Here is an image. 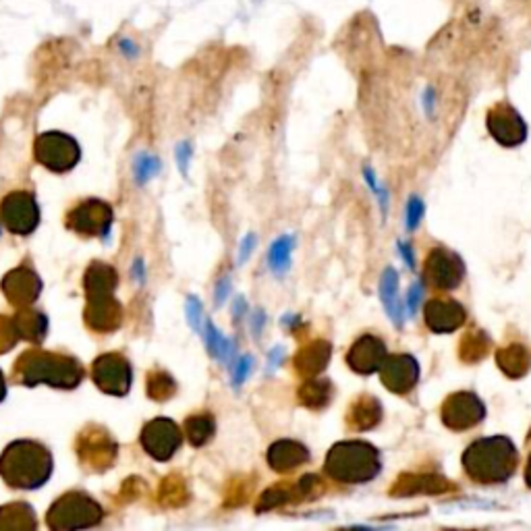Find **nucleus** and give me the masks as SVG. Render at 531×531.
<instances>
[{
    "label": "nucleus",
    "mask_w": 531,
    "mask_h": 531,
    "mask_svg": "<svg viewBox=\"0 0 531 531\" xmlns=\"http://www.w3.org/2000/svg\"><path fill=\"white\" fill-rule=\"evenodd\" d=\"M378 372L384 387L395 395H407L419 380V364L411 356H388Z\"/></svg>",
    "instance_id": "obj_17"
},
{
    "label": "nucleus",
    "mask_w": 531,
    "mask_h": 531,
    "mask_svg": "<svg viewBox=\"0 0 531 531\" xmlns=\"http://www.w3.org/2000/svg\"><path fill=\"white\" fill-rule=\"evenodd\" d=\"M112 207L102 199H86L67 214L65 225L83 237H106L112 227Z\"/></svg>",
    "instance_id": "obj_7"
},
{
    "label": "nucleus",
    "mask_w": 531,
    "mask_h": 531,
    "mask_svg": "<svg viewBox=\"0 0 531 531\" xmlns=\"http://www.w3.org/2000/svg\"><path fill=\"white\" fill-rule=\"evenodd\" d=\"M486 125L490 135L504 145V148H517L527 137V125L521 114L511 104L498 102L488 111Z\"/></svg>",
    "instance_id": "obj_13"
},
{
    "label": "nucleus",
    "mask_w": 531,
    "mask_h": 531,
    "mask_svg": "<svg viewBox=\"0 0 531 531\" xmlns=\"http://www.w3.org/2000/svg\"><path fill=\"white\" fill-rule=\"evenodd\" d=\"M0 220L13 235L34 233L40 222V210L34 196L27 191H15L6 196L0 204Z\"/></svg>",
    "instance_id": "obj_9"
},
{
    "label": "nucleus",
    "mask_w": 531,
    "mask_h": 531,
    "mask_svg": "<svg viewBox=\"0 0 531 531\" xmlns=\"http://www.w3.org/2000/svg\"><path fill=\"white\" fill-rule=\"evenodd\" d=\"M36 513L26 503H13L0 506V529L32 531L36 529Z\"/></svg>",
    "instance_id": "obj_27"
},
{
    "label": "nucleus",
    "mask_w": 531,
    "mask_h": 531,
    "mask_svg": "<svg viewBox=\"0 0 531 531\" xmlns=\"http://www.w3.org/2000/svg\"><path fill=\"white\" fill-rule=\"evenodd\" d=\"M387 357V345H384L382 338L374 335H364L351 345L347 353V364L353 372L367 376L378 372Z\"/></svg>",
    "instance_id": "obj_18"
},
{
    "label": "nucleus",
    "mask_w": 531,
    "mask_h": 531,
    "mask_svg": "<svg viewBox=\"0 0 531 531\" xmlns=\"http://www.w3.org/2000/svg\"><path fill=\"white\" fill-rule=\"evenodd\" d=\"M492 341L490 336L483 333V330H469V333L463 336L459 347V356L465 364H477L490 353Z\"/></svg>",
    "instance_id": "obj_31"
},
{
    "label": "nucleus",
    "mask_w": 531,
    "mask_h": 531,
    "mask_svg": "<svg viewBox=\"0 0 531 531\" xmlns=\"http://www.w3.org/2000/svg\"><path fill=\"white\" fill-rule=\"evenodd\" d=\"M333 398V384L328 380H312L307 378L303 387L299 388V403L307 409H322Z\"/></svg>",
    "instance_id": "obj_30"
},
{
    "label": "nucleus",
    "mask_w": 531,
    "mask_h": 531,
    "mask_svg": "<svg viewBox=\"0 0 531 531\" xmlns=\"http://www.w3.org/2000/svg\"><path fill=\"white\" fill-rule=\"evenodd\" d=\"M526 482H527V486L531 488V455L527 459V467H526Z\"/></svg>",
    "instance_id": "obj_43"
},
{
    "label": "nucleus",
    "mask_w": 531,
    "mask_h": 531,
    "mask_svg": "<svg viewBox=\"0 0 531 531\" xmlns=\"http://www.w3.org/2000/svg\"><path fill=\"white\" fill-rule=\"evenodd\" d=\"M455 490L449 480L441 475H421V473H407L397 480L392 486L390 494L395 496H411V494H444V492Z\"/></svg>",
    "instance_id": "obj_21"
},
{
    "label": "nucleus",
    "mask_w": 531,
    "mask_h": 531,
    "mask_svg": "<svg viewBox=\"0 0 531 531\" xmlns=\"http://www.w3.org/2000/svg\"><path fill=\"white\" fill-rule=\"evenodd\" d=\"M380 455L367 442H338L328 451L326 473L343 483H366L380 473Z\"/></svg>",
    "instance_id": "obj_4"
},
{
    "label": "nucleus",
    "mask_w": 531,
    "mask_h": 531,
    "mask_svg": "<svg viewBox=\"0 0 531 531\" xmlns=\"http://www.w3.org/2000/svg\"><path fill=\"white\" fill-rule=\"evenodd\" d=\"M251 369V357H241L235 367V384H243Z\"/></svg>",
    "instance_id": "obj_37"
},
{
    "label": "nucleus",
    "mask_w": 531,
    "mask_h": 531,
    "mask_svg": "<svg viewBox=\"0 0 531 531\" xmlns=\"http://www.w3.org/2000/svg\"><path fill=\"white\" fill-rule=\"evenodd\" d=\"M5 395H6V382H5L3 372H0V401H3Z\"/></svg>",
    "instance_id": "obj_42"
},
{
    "label": "nucleus",
    "mask_w": 531,
    "mask_h": 531,
    "mask_svg": "<svg viewBox=\"0 0 531 531\" xmlns=\"http://www.w3.org/2000/svg\"><path fill=\"white\" fill-rule=\"evenodd\" d=\"M86 322L96 333H114L122 322V307L114 295L88 299Z\"/></svg>",
    "instance_id": "obj_20"
},
{
    "label": "nucleus",
    "mask_w": 531,
    "mask_h": 531,
    "mask_svg": "<svg viewBox=\"0 0 531 531\" xmlns=\"http://www.w3.org/2000/svg\"><path fill=\"white\" fill-rule=\"evenodd\" d=\"M421 217H423V204L419 202V197H411L409 206H407V227L409 228L418 227Z\"/></svg>",
    "instance_id": "obj_36"
},
{
    "label": "nucleus",
    "mask_w": 531,
    "mask_h": 531,
    "mask_svg": "<svg viewBox=\"0 0 531 531\" xmlns=\"http://www.w3.org/2000/svg\"><path fill=\"white\" fill-rule=\"evenodd\" d=\"M0 287H3V293L13 305L29 307L36 302L37 295H40L42 281L32 268L19 266L5 276Z\"/></svg>",
    "instance_id": "obj_19"
},
{
    "label": "nucleus",
    "mask_w": 531,
    "mask_h": 531,
    "mask_svg": "<svg viewBox=\"0 0 531 531\" xmlns=\"http://www.w3.org/2000/svg\"><path fill=\"white\" fill-rule=\"evenodd\" d=\"M423 318H426V326L432 333L449 335L465 324L467 312L455 299L436 297L430 299L426 307H423Z\"/></svg>",
    "instance_id": "obj_16"
},
{
    "label": "nucleus",
    "mask_w": 531,
    "mask_h": 531,
    "mask_svg": "<svg viewBox=\"0 0 531 531\" xmlns=\"http://www.w3.org/2000/svg\"><path fill=\"white\" fill-rule=\"evenodd\" d=\"M91 376H94L96 387L112 397H125L131 388V382H133L131 364L127 357L121 356V353H106V356H100L94 361Z\"/></svg>",
    "instance_id": "obj_8"
},
{
    "label": "nucleus",
    "mask_w": 531,
    "mask_h": 531,
    "mask_svg": "<svg viewBox=\"0 0 531 531\" xmlns=\"http://www.w3.org/2000/svg\"><path fill=\"white\" fill-rule=\"evenodd\" d=\"M36 160L52 173H67L80 163L81 150L71 135L60 131H48L36 140Z\"/></svg>",
    "instance_id": "obj_6"
},
{
    "label": "nucleus",
    "mask_w": 531,
    "mask_h": 531,
    "mask_svg": "<svg viewBox=\"0 0 531 531\" xmlns=\"http://www.w3.org/2000/svg\"><path fill=\"white\" fill-rule=\"evenodd\" d=\"M401 250H403V256H405V260L409 261V266L413 268V256H411V251H409L411 248H409V245H401Z\"/></svg>",
    "instance_id": "obj_40"
},
{
    "label": "nucleus",
    "mask_w": 531,
    "mask_h": 531,
    "mask_svg": "<svg viewBox=\"0 0 531 531\" xmlns=\"http://www.w3.org/2000/svg\"><path fill=\"white\" fill-rule=\"evenodd\" d=\"M183 442V432L173 419L158 418L145 423L142 430V446L156 461H168Z\"/></svg>",
    "instance_id": "obj_14"
},
{
    "label": "nucleus",
    "mask_w": 531,
    "mask_h": 531,
    "mask_svg": "<svg viewBox=\"0 0 531 531\" xmlns=\"http://www.w3.org/2000/svg\"><path fill=\"white\" fill-rule=\"evenodd\" d=\"M117 284H119L117 271L109 264H102V261H94V264L88 268L86 279H83V287H86L88 299L114 295Z\"/></svg>",
    "instance_id": "obj_24"
},
{
    "label": "nucleus",
    "mask_w": 531,
    "mask_h": 531,
    "mask_svg": "<svg viewBox=\"0 0 531 531\" xmlns=\"http://www.w3.org/2000/svg\"><path fill=\"white\" fill-rule=\"evenodd\" d=\"M15 380H19L26 387H37V384H48L55 388H77L86 378L83 366L71 356H60V353H48L40 349H32L23 353L17 364H15Z\"/></svg>",
    "instance_id": "obj_1"
},
{
    "label": "nucleus",
    "mask_w": 531,
    "mask_h": 531,
    "mask_svg": "<svg viewBox=\"0 0 531 531\" xmlns=\"http://www.w3.org/2000/svg\"><path fill=\"white\" fill-rule=\"evenodd\" d=\"M281 357H282V351L281 349H276L272 356H271V366L274 364V366H279L281 364Z\"/></svg>",
    "instance_id": "obj_41"
},
{
    "label": "nucleus",
    "mask_w": 531,
    "mask_h": 531,
    "mask_svg": "<svg viewBox=\"0 0 531 531\" xmlns=\"http://www.w3.org/2000/svg\"><path fill=\"white\" fill-rule=\"evenodd\" d=\"M19 341L17 326H15L13 318H6V315H0V353L11 351Z\"/></svg>",
    "instance_id": "obj_35"
},
{
    "label": "nucleus",
    "mask_w": 531,
    "mask_h": 531,
    "mask_svg": "<svg viewBox=\"0 0 531 531\" xmlns=\"http://www.w3.org/2000/svg\"><path fill=\"white\" fill-rule=\"evenodd\" d=\"M104 519V511L94 498L83 494V492H69L60 496L55 504L48 509V523L50 529L65 531V529H86L94 527Z\"/></svg>",
    "instance_id": "obj_5"
},
{
    "label": "nucleus",
    "mask_w": 531,
    "mask_h": 531,
    "mask_svg": "<svg viewBox=\"0 0 531 531\" xmlns=\"http://www.w3.org/2000/svg\"><path fill=\"white\" fill-rule=\"evenodd\" d=\"M380 297L387 312L397 324H401L403 318V303L398 302V274L395 268H387L380 281Z\"/></svg>",
    "instance_id": "obj_29"
},
{
    "label": "nucleus",
    "mask_w": 531,
    "mask_h": 531,
    "mask_svg": "<svg viewBox=\"0 0 531 531\" xmlns=\"http://www.w3.org/2000/svg\"><path fill=\"white\" fill-rule=\"evenodd\" d=\"M15 326H17L19 338H26L29 343H42L48 330V320L40 312L29 310V307H21V312L15 315Z\"/></svg>",
    "instance_id": "obj_28"
},
{
    "label": "nucleus",
    "mask_w": 531,
    "mask_h": 531,
    "mask_svg": "<svg viewBox=\"0 0 531 531\" xmlns=\"http://www.w3.org/2000/svg\"><path fill=\"white\" fill-rule=\"evenodd\" d=\"M419 299H421V284H413L409 295H407V310L415 313V310H418V305H419Z\"/></svg>",
    "instance_id": "obj_38"
},
{
    "label": "nucleus",
    "mask_w": 531,
    "mask_h": 531,
    "mask_svg": "<svg viewBox=\"0 0 531 531\" xmlns=\"http://www.w3.org/2000/svg\"><path fill=\"white\" fill-rule=\"evenodd\" d=\"M310 461V451L302 442L279 441L268 451V463L279 473H289Z\"/></svg>",
    "instance_id": "obj_22"
},
{
    "label": "nucleus",
    "mask_w": 531,
    "mask_h": 531,
    "mask_svg": "<svg viewBox=\"0 0 531 531\" xmlns=\"http://www.w3.org/2000/svg\"><path fill=\"white\" fill-rule=\"evenodd\" d=\"M175 392L176 384L166 372H152L148 376V395L154 401H168Z\"/></svg>",
    "instance_id": "obj_33"
},
{
    "label": "nucleus",
    "mask_w": 531,
    "mask_h": 531,
    "mask_svg": "<svg viewBox=\"0 0 531 531\" xmlns=\"http://www.w3.org/2000/svg\"><path fill=\"white\" fill-rule=\"evenodd\" d=\"M496 364L500 369H503V374H506L513 380H517L529 372L531 353L526 345L515 343V345H509V347H503L496 353Z\"/></svg>",
    "instance_id": "obj_26"
},
{
    "label": "nucleus",
    "mask_w": 531,
    "mask_h": 531,
    "mask_svg": "<svg viewBox=\"0 0 531 531\" xmlns=\"http://www.w3.org/2000/svg\"><path fill=\"white\" fill-rule=\"evenodd\" d=\"M330 345L326 341H312L310 345L297 353L295 356V367L297 372L303 376V378H315V376L324 372V367L330 361Z\"/></svg>",
    "instance_id": "obj_23"
},
{
    "label": "nucleus",
    "mask_w": 531,
    "mask_h": 531,
    "mask_svg": "<svg viewBox=\"0 0 531 531\" xmlns=\"http://www.w3.org/2000/svg\"><path fill=\"white\" fill-rule=\"evenodd\" d=\"M517 463V449L504 436L480 438L463 452L465 473L477 483H503L511 480Z\"/></svg>",
    "instance_id": "obj_3"
},
{
    "label": "nucleus",
    "mask_w": 531,
    "mask_h": 531,
    "mask_svg": "<svg viewBox=\"0 0 531 531\" xmlns=\"http://www.w3.org/2000/svg\"><path fill=\"white\" fill-rule=\"evenodd\" d=\"M291 248H293V239H291V237H281L279 241H274V245L271 248V266H272V271L282 272L284 268L289 266Z\"/></svg>",
    "instance_id": "obj_34"
},
{
    "label": "nucleus",
    "mask_w": 531,
    "mask_h": 531,
    "mask_svg": "<svg viewBox=\"0 0 531 531\" xmlns=\"http://www.w3.org/2000/svg\"><path fill=\"white\" fill-rule=\"evenodd\" d=\"M0 475L13 488H40L52 475L50 451L36 441L11 442L0 455Z\"/></svg>",
    "instance_id": "obj_2"
},
{
    "label": "nucleus",
    "mask_w": 531,
    "mask_h": 531,
    "mask_svg": "<svg viewBox=\"0 0 531 531\" xmlns=\"http://www.w3.org/2000/svg\"><path fill=\"white\" fill-rule=\"evenodd\" d=\"M465 276V264L457 253L444 248H434L428 253L426 266H423V281L432 284L434 289L451 291L461 284Z\"/></svg>",
    "instance_id": "obj_10"
},
{
    "label": "nucleus",
    "mask_w": 531,
    "mask_h": 531,
    "mask_svg": "<svg viewBox=\"0 0 531 531\" xmlns=\"http://www.w3.org/2000/svg\"><path fill=\"white\" fill-rule=\"evenodd\" d=\"M119 446L112 442V438L104 432L102 428L90 426L83 430L80 436V457L83 463L94 472H102L112 465L114 457H117Z\"/></svg>",
    "instance_id": "obj_15"
},
{
    "label": "nucleus",
    "mask_w": 531,
    "mask_h": 531,
    "mask_svg": "<svg viewBox=\"0 0 531 531\" xmlns=\"http://www.w3.org/2000/svg\"><path fill=\"white\" fill-rule=\"evenodd\" d=\"M441 418L446 428L455 430V432H465V430L475 428L486 418V407L473 392H455L442 403Z\"/></svg>",
    "instance_id": "obj_11"
},
{
    "label": "nucleus",
    "mask_w": 531,
    "mask_h": 531,
    "mask_svg": "<svg viewBox=\"0 0 531 531\" xmlns=\"http://www.w3.org/2000/svg\"><path fill=\"white\" fill-rule=\"evenodd\" d=\"M253 245H256V237H253V235H250L248 239H245V245H243V256H241V260H245V258H248V256H250Z\"/></svg>",
    "instance_id": "obj_39"
},
{
    "label": "nucleus",
    "mask_w": 531,
    "mask_h": 531,
    "mask_svg": "<svg viewBox=\"0 0 531 531\" xmlns=\"http://www.w3.org/2000/svg\"><path fill=\"white\" fill-rule=\"evenodd\" d=\"M324 492V483L318 475H305L302 480L293 483H279V486L268 488L260 498V504L256 506L258 513L279 509L282 504L302 503V500H312Z\"/></svg>",
    "instance_id": "obj_12"
},
{
    "label": "nucleus",
    "mask_w": 531,
    "mask_h": 531,
    "mask_svg": "<svg viewBox=\"0 0 531 531\" xmlns=\"http://www.w3.org/2000/svg\"><path fill=\"white\" fill-rule=\"evenodd\" d=\"M214 432H217V423H214L210 413H199L185 421V434H187L189 442L194 446H204L210 442Z\"/></svg>",
    "instance_id": "obj_32"
},
{
    "label": "nucleus",
    "mask_w": 531,
    "mask_h": 531,
    "mask_svg": "<svg viewBox=\"0 0 531 531\" xmlns=\"http://www.w3.org/2000/svg\"><path fill=\"white\" fill-rule=\"evenodd\" d=\"M380 419H382V405L378 403V398H374V397L356 398L347 411L349 428L359 430V432H366V430L376 428L380 423Z\"/></svg>",
    "instance_id": "obj_25"
}]
</instances>
